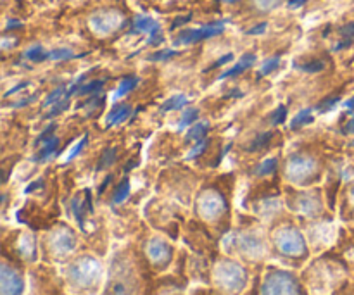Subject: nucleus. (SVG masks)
I'll use <instances>...</instances> for the list:
<instances>
[{"mask_svg": "<svg viewBox=\"0 0 354 295\" xmlns=\"http://www.w3.org/2000/svg\"><path fill=\"white\" fill-rule=\"evenodd\" d=\"M272 247L275 256L289 261V265L297 266L299 263L306 261L310 256V247L304 238L301 228L294 223L277 225L272 231Z\"/></svg>", "mask_w": 354, "mask_h": 295, "instance_id": "1", "label": "nucleus"}, {"mask_svg": "<svg viewBox=\"0 0 354 295\" xmlns=\"http://www.w3.org/2000/svg\"><path fill=\"white\" fill-rule=\"evenodd\" d=\"M68 285L78 294H93L102 282L104 266L95 256L78 254L66 266Z\"/></svg>", "mask_w": 354, "mask_h": 295, "instance_id": "2", "label": "nucleus"}, {"mask_svg": "<svg viewBox=\"0 0 354 295\" xmlns=\"http://www.w3.org/2000/svg\"><path fill=\"white\" fill-rule=\"evenodd\" d=\"M211 280L223 294L241 295L249 285V269L234 258H221L213 266Z\"/></svg>", "mask_w": 354, "mask_h": 295, "instance_id": "3", "label": "nucleus"}, {"mask_svg": "<svg viewBox=\"0 0 354 295\" xmlns=\"http://www.w3.org/2000/svg\"><path fill=\"white\" fill-rule=\"evenodd\" d=\"M227 252L239 256L249 263L263 261L268 254V242L263 237V234L256 228H241L235 230L225 242Z\"/></svg>", "mask_w": 354, "mask_h": 295, "instance_id": "4", "label": "nucleus"}, {"mask_svg": "<svg viewBox=\"0 0 354 295\" xmlns=\"http://www.w3.org/2000/svg\"><path fill=\"white\" fill-rule=\"evenodd\" d=\"M258 292V295H310V290L296 272L277 266L266 268Z\"/></svg>", "mask_w": 354, "mask_h": 295, "instance_id": "5", "label": "nucleus"}, {"mask_svg": "<svg viewBox=\"0 0 354 295\" xmlns=\"http://www.w3.org/2000/svg\"><path fill=\"white\" fill-rule=\"evenodd\" d=\"M102 295H138V276L128 256H114Z\"/></svg>", "mask_w": 354, "mask_h": 295, "instance_id": "6", "label": "nucleus"}, {"mask_svg": "<svg viewBox=\"0 0 354 295\" xmlns=\"http://www.w3.org/2000/svg\"><path fill=\"white\" fill-rule=\"evenodd\" d=\"M230 213V204L228 199L220 192V190H204L196 200V214L206 225L218 227L221 234L228 228L227 218Z\"/></svg>", "mask_w": 354, "mask_h": 295, "instance_id": "7", "label": "nucleus"}, {"mask_svg": "<svg viewBox=\"0 0 354 295\" xmlns=\"http://www.w3.org/2000/svg\"><path fill=\"white\" fill-rule=\"evenodd\" d=\"M76 249H78V237L68 225H57L45 237V252L55 261L69 258L73 252H76Z\"/></svg>", "mask_w": 354, "mask_h": 295, "instance_id": "8", "label": "nucleus"}, {"mask_svg": "<svg viewBox=\"0 0 354 295\" xmlns=\"http://www.w3.org/2000/svg\"><path fill=\"white\" fill-rule=\"evenodd\" d=\"M144 256L147 263L151 265L152 269L156 272H162L168 268L175 258V249L169 244L166 238L161 237H152L147 238L144 244Z\"/></svg>", "mask_w": 354, "mask_h": 295, "instance_id": "9", "label": "nucleus"}, {"mask_svg": "<svg viewBox=\"0 0 354 295\" xmlns=\"http://www.w3.org/2000/svg\"><path fill=\"white\" fill-rule=\"evenodd\" d=\"M317 164L313 159L304 158V155H294L289 162H287L286 175L296 185H310L315 178H317Z\"/></svg>", "mask_w": 354, "mask_h": 295, "instance_id": "10", "label": "nucleus"}, {"mask_svg": "<svg viewBox=\"0 0 354 295\" xmlns=\"http://www.w3.org/2000/svg\"><path fill=\"white\" fill-rule=\"evenodd\" d=\"M26 289L24 275L17 266L3 259L0 266V295H23Z\"/></svg>", "mask_w": 354, "mask_h": 295, "instance_id": "11", "label": "nucleus"}, {"mask_svg": "<svg viewBox=\"0 0 354 295\" xmlns=\"http://www.w3.org/2000/svg\"><path fill=\"white\" fill-rule=\"evenodd\" d=\"M290 209L301 216L318 218L324 213V204H322L318 193H303V196L294 197V200L290 202Z\"/></svg>", "mask_w": 354, "mask_h": 295, "instance_id": "12", "label": "nucleus"}, {"mask_svg": "<svg viewBox=\"0 0 354 295\" xmlns=\"http://www.w3.org/2000/svg\"><path fill=\"white\" fill-rule=\"evenodd\" d=\"M14 254L19 259L26 261L28 265H33L38 259V247H37V237L30 231H19L14 244Z\"/></svg>", "mask_w": 354, "mask_h": 295, "instance_id": "13", "label": "nucleus"}, {"mask_svg": "<svg viewBox=\"0 0 354 295\" xmlns=\"http://www.w3.org/2000/svg\"><path fill=\"white\" fill-rule=\"evenodd\" d=\"M225 28V21L223 23H213L207 24V26L199 28V30H189V31H182L178 38H175V45H190V44H197L201 40H206V38H213L216 35L223 33Z\"/></svg>", "mask_w": 354, "mask_h": 295, "instance_id": "14", "label": "nucleus"}, {"mask_svg": "<svg viewBox=\"0 0 354 295\" xmlns=\"http://www.w3.org/2000/svg\"><path fill=\"white\" fill-rule=\"evenodd\" d=\"M121 24V16L114 10H106V12H99L97 16L92 17V28L99 33H109V31L116 30Z\"/></svg>", "mask_w": 354, "mask_h": 295, "instance_id": "15", "label": "nucleus"}, {"mask_svg": "<svg viewBox=\"0 0 354 295\" xmlns=\"http://www.w3.org/2000/svg\"><path fill=\"white\" fill-rule=\"evenodd\" d=\"M130 114H131V107L128 106V104H120V106H116L109 113V116H107V120H106V126L113 128V126H116V124L123 123L124 120H128V116H130Z\"/></svg>", "mask_w": 354, "mask_h": 295, "instance_id": "16", "label": "nucleus"}, {"mask_svg": "<svg viewBox=\"0 0 354 295\" xmlns=\"http://www.w3.org/2000/svg\"><path fill=\"white\" fill-rule=\"evenodd\" d=\"M254 62H256V55H254V54H245L244 57H242L241 61H239L237 64L234 66V68L228 69V71H225V73H221L220 79L230 78V76H239V75H242V73H244L245 69L251 68V66L254 64Z\"/></svg>", "mask_w": 354, "mask_h": 295, "instance_id": "17", "label": "nucleus"}, {"mask_svg": "<svg viewBox=\"0 0 354 295\" xmlns=\"http://www.w3.org/2000/svg\"><path fill=\"white\" fill-rule=\"evenodd\" d=\"M57 147H59V138L57 137H52L50 140L45 142L44 145H41V151L38 152L37 155L33 158L35 162H44L47 161V159H50L52 155L57 154Z\"/></svg>", "mask_w": 354, "mask_h": 295, "instance_id": "18", "label": "nucleus"}, {"mask_svg": "<svg viewBox=\"0 0 354 295\" xmlns=\"http://www.w3.org/2000/svg\"><path fill=\"white\" fill-rule=\"evenodd\" d=\"M159 23H156L152 17L149 16H137L133 21V28H131V33H151Z\"/></svg>", "mask_w": 354, "mask_h": 295, "instance_id": "19", "label": "nucleus"}, {"mask_svg": "<svg viewBox=\"0 0 354 295\" xmlns=\"http://www.w3.org/2000/svg\"><path fill=\"white\" fill-rule=\"evenodd\" d=\"M209 131V123L207 121H203V123H196L190 126L189 133L185 135V140L187 142H199L203 140V138H206V133Z\"/></svg>", "mask_w": 354, "mask_h": 295, "instance_id": "20", "label": "nucleus"}, {"mask_svg": "<svg viewBox=\"0 0 354 295\" xmlns=\"http://www.w3.org/2000/svg\"><path fill=\"white\" fill-rule=\"evenodd\" d=\"M130 190H131L130 180L124 178L123 182H121L120 185L116 187V190H114V193H113V204H114V206H120V204H123L124 200L130 197Z\"/></svg>", "mask_w": 354, "mask_h": 295, "instance_id": "21", "label": "nucleus"}, {"mask_svg": "<svg viewBox=\"0 0 354 295\" xmlns=\"http://www.w3.org/2000/svg\"><path fill=\"white\" fill-rule=\"evenodd\" d=\"M116 154H118L116 147L106 149V151L102 152V155H100L99 162H97V171H102V169H109L111 166L114 164V161H116Z\"/></svg>", "mask_w": 354, "mask_h": 295, "instance_id": "22", "label": "nucleus"}, {"mask_svg": "<svg viewBox=\"0 0 354 295\" xmlns=\"http://www.w3.org/2000/svg\"><path fill=\"white\" fill-rule=\"evenodd\" d=\"M189 104V99L185 95H173L171 99L166 100L165 104L161 106V113H168V111H175V109H182Z\"/></svg>", "mask_w": 354, "mask_h": 295, "instance_id": "23", "label": "nucleus"}, {"mask_svg": "<svg viewBox=\"0 0 354 295\" xmlns=\"http://www.w3.org/2000/svg\"><path fill=\"white\" fill-rule=\"evenodd\" d=\"M137 85H138V78H135V76H128V78H124L123 82L120 83V86H118L114 99H120V97L128 95V93H130Z\"/></svg>", "mask_w": 354, "mask_h": 295, "instance_id": "24", "label": "nucleus"}, {"mask_svg": "<svg viewBox=\"0 0 354 295\" xmlns=\"http://www.w3.org/2000/svg\"><path fill=\"white\" fill-rule=\"evenodd\" d=\"M311 123H313V114H311V109H306V111H301L299 114H296V116L292 117V121H290V128L296 130V128L304 126V124H311Z\"/></svg>", "mask_w": 354, "mask_h": 295, "instance_id": "25", "label": "nucleus"}, {"mask_svg": "<svg viewBox=\"0 0 354 295\" xmlns=\"http://www.w3.org/2000/svg\"><path fill=\"white\" fill-rule=\"evenodd\" d=\"M277 166H279V161H277V159H266V161H263L261 164L256 168L254 175H258V176L273 175V173L277 171Z\"/></svg>", "mask_w": 354, "mask_h": 295, "instance_id": "26", "label": "nucleus"}, {"mask_svg": "<svg viewBox=\"0 0 354 295\" xmlns=\"http://www.w3.org/2000/svg\"><path fill=\"white\" fill-rule=\"evenodd\" d=\"M68 93V90H66V86H57L55 90H52L50 93H48L47 97H45V102H44V107H50V106H55V104L59 102V100L62 99V97Z\"/></svg>", "mask_w": 354, "mask_h": 295, "instance_id": "27", "label": "nucleus"}, {"mask_svg": "<svg viewBox=\"0 0 354 295\" xmlns=\"http://www.w3.org/2000/svg\"><path fill=\"white\" fill-rule=\"evenodd\" d=\"M197 117H199V111H197V109H187L185 113L182 114V120H180L178 130H183V128H187V126H192V124L196 123Z\"/></svg>", "mask_w": 354, "mask_h": 295, "instance_id": "28", "label": "nucleus"}, {"mask_svg": "<svg viewBox=\"0 0 354 295\" xmlns=\"http://www.w3.org/2000/svg\"><path fill=\"white\" fill-rule=\"evenodd\" d=\"M24 57L30 59V61L33 62H40V61H45V59H48V54H45L44 48H41L40 45H33L31 48H28Z\"/></svg>", "mask_w": 354, "mask_h": 295, "instance_id": "29", "label": "nucleus"}, {"mask_svg": "<svg viewBox=\"0 0 354 295\" xmlns=\"http://www.w3.org/2000/svg\"><path fill=\"white\" fill-rule=\"evenodd\" d=\"M104 83H106V79H93V82L86 83V85H80L78 92L76 93H80V95H88V93L97 92V90L102 88Z\"/></svg>", "mask_w": 354, "mask_h": 295, "instance_id": "30", "label": "nucleus"}, {"mask_svg": "<svg viewBox=\"0 0 354 295\" xmlns=\"http://www.w3.org/2000/svg\"><path fill=\"white\" fill-rule=\"evenodd\" d=\"M272 137H273L272 131H265V133H261V135H259V137H256V138H254V142H252V144L249 145L248 149H249V151H251V152L258 151V149L265 147V145L268 144L270 140H272Z\"/></svg>", "mask_w": 354, "mask_h": 295, "instance_id": "31", "label": "nucleus"}, {"mask_svg": "<svg viewBox=\"0 0 354 295\" xmlns=\"http://www.w3.org/2000/svg\"><path fill=\"white\" fill-rule=\"evenodd\" d=\"M344 218L348 220H354V187L348 190V196H346V202H344Z\"/></svg>", "mask_w": 354, "mask_h": 295, "instance_id": "32", "label": "nucleus"}, {"mask_svg": "<svg viewBox=\"0 0 354 295\" xmlns=\"http://www.w3.org/2000/svg\"><path fill=\"white\" fill-rule=\"evenodd\" d=\"M76 57L69 48H55V50L48 52V59L52 61H66V59H73Z\"/></svg>", "mask_w": 354, "mask_h": 295, "instance_id": "33", "label": "nucleus"}, {"mask_svg": "<svg viewBox=\"0 0 354 295\" xmlns=\"http://www.w3.org/2000/svg\"><path fill=\"white\" fill-rule=\"evenodd\" d=\"M68 107H69V95H68V93H66V95L62 97V99L59 100V102L55 104L54 107H52V111L47 114V117H55V116H59V114L64 113V111L68 109Z\"/></svg>", "mask_w": 354, "mask_h": 295, "instance_id": "34", "label": "nucleus"}, {"mask_svg": "<svg viewBox=\"0 0 354 295\" xmlns=\"http://www.w3.org/2000/svg\"><path fill=\"white\" fill-rule=\"evenodd\" d=\"M178 55V50H173V48H165V50H158L149 57V61H168V59Z\"/></svg>", "mask_w": 354, "mask_h": 295, "instance_id": "35", "label": "nucleus"}, {"mask_svg": "<svg viewBox=\"0 0 354 295\" xmlns=\"http://www.w3.org/2000/svg\"><path fill=\"white\" fill-rule=\"evenodd\" d=\"M324 68H325V62L322 61H311V62H306V64H296V69H299V71H304V73H318Z\"/></svg>", "mask_w": 354, "mask_h": 295, "instance_id": "36", "label": "nucleus"}, {"mask_svg": "<svg viewBox=\"0 0 354 295\" xmlns=\"http://www.w3.org/2000/svg\"><path fill=\"white\" fill-rule=\"evenodd\" d=\"M86 144H88V133H85V135H83V138H82V140H80V142H78V144H76V145H75V147H73V149H71V151H69V154H68V155H66V162L73 161V159H75V158H76V155H78V154H80V152H82V151H83V147H85V145H86Z\"/></svg>", "mask_w": 354, "mask_h": 295, "instance_id": "37", "label": "nucleus"}, {"mask_svg": "<svg viewBox=\"0 0 354 295\" xmlns=\"http://www.w3.org/2000/svg\"><path fill=\"white\" fill-rule=\"evenodd\" d=\"M279 64H280L279 57L268 59V61L261 66V69H259V76H266V75H270V73H273L277 68H279Z\"/></svg>", "mask_w": 354, "mask_h": 295, "instance_id": "38", "label": "nucleus"}, {"mask_svg": "<svg viewBox=\"0 0 354 295\" xmlns=\"http://www.w3.org/2000/svg\"><path fill=\"white\" fill-rule=\"evenodd\" d=\"M339 100H341V99H339V97H330V99H325L324 102L318 104L317 111H318V113H328V111L334 109V107L337 106Z\"/></svg>", "mask_w": 354, "mask_h": 295, "instance_id": "39", "label": "nucleus"}, {"mask_svg": "<svg viewBox=\"0 0 354 295\" xmlns=\"http://www.w3.org/2000/svg\"><path fill=\"white\" fill-rule=\"evenodd\" d=\"M286 120H287V107L279 106V109H277L272 116V126H279V124H282Z\"/></svg>", "mask_w": 354, "mask_h": 295, "instance_id": "40", "label": "nucleus"}, {"mask_svg": "<svg viewBox=\"0 0 354 295\" xmlns=\"http://www.w3.org/2000/svg\"><path fill=\"white\" fill-rule=\"evenodd\" d=\"M207 144H209V140H206V138H203V140L196 142V145H194L192 151L189 152V155H187V159H194V158H197V155H199V154H203V152L206 151Z\"/></svg>", "mask_w": 354, "mask_h": 295, "instance_id": "41", "label": "nucleus"}, {"mask_svg": "<svg viewBox=\"0 0 354 295\" xmlns=\"http://www.w3.org/2000/svg\"><path fill=\"white\" fill-rule=\"evenodd\" d=\"M54 131H55V124H50V126L45 128V130L41 131L40 137L37 138V142H35V145H37V147H38V145H44L45 142L50 140V138L54 137Z\"/></svg>", "mask_w": 354, "mask_h": 295, "instance_id": "42", "label": "nucleus"}, {"mask_svg": "<svg viewBox=\"0 0 354 295\" xmlns=\"http://www.w3.org/2000/svg\"><path fill=\"white\" fill-rule=\"evenodd\" d=\"M280 2H282V0H256V3H258L259 9H263V10L273 9V7L279 6Z\"/></svg>", "mask_w": 354, "mask_h": 295, "instance_id": "43", "label": "nucleus"}, {"mask_svg": "<svg viewBox=\"0 0 354 295\" xmlns=\"http://www.w3.org/2000/svg\"><path fill=\"white\" fill-rule=\"evenodd\" d=\"M190 19H192V16H190V14H189V16L176 17V19L173 21V24H171V30H176V28H178V26H183V24H185V23H189Z\"/></svg>", "mask_w": 354, "mask_h": 295, "instance_id": "44", "label": "nucleus"}, {"mask_svg": "<svg viewBox=\"0 0 354 295\" xmlns=\"http://www.w3.org/2000/svg\"><path fill=\"white\" fill-rule=\"evenodd\" d=\"M266 26H268V24H266V23H259V24H256L254 28H251V30L248 31V35H261V33H265Z\"/></svg>", "mask_w": 354, "mask_h": 295, "instance_id": "45", "label": "nucleus"}, {"mask_svg": "<svg viewBox=\"0 0 354 295\" xmlns=\"http://www.w3.org/2000/svg\"><path fill=\"white\" fill-rule=\"evenodd\" d=\"M38 189H44V180H37V182H33L30 187H26V190H24V192L31 193Z\"/></svg>", "mask_w": 354, "mask_h": 295, "instance_id": "46", "label": "nucleus"}, {"mask_svg": "<svg viewBox=\"0 0 354 295\" xmlns=\"http://www.w3.org/2000/svg\"><path fill=\"white\" fill-rule=\"evenodd\" d=\"M28 85H30V83H26V82L19 83V85H17V86H14V88H10L9 92H6V97H10V95H14V93L21 92V90H24V88H26Z\"/></svg>", "mask_w": 354, "mask_h": 295, "instance_id": "47", "label": "nucleus"}, {"mask_svg": "<svg viewBox=\"0 0 354 295\" xmlns=\"http://www.w3.org/2000/svg\"><path fill=\"white\" fill-rule=\"evenodd\" d=\"M232 59H234V55H232V54H227V55H223V57H221L220 61H216V62H214V64L211 66V68H220V66H223V64H227V62H230Z\"/></svg>", "mask_w": 354, "mask_h": 295, "instance_id": "48", "label": "nucleus"}, {"mask_svg": "<svg viewBox=\"0 0 354 295\" xmlns=\"http://www.w3.org/2000/svg\"><path fill=\"white\" fill-rule=\"evenodd\" d=\"M341 33L344 35V37H348V38H354V23H351V24H348V26H344L341 30Z\"/></svg>", "mask_w": 354, "mask_h": 295, "instance_id": "49", "label": "nucleus"}, {"mask_svg": "<svg viewBox=\"0 0 354 295\" xmlns=\"http://www.w3.org/2000/svg\"><path fill=\"white\" fill-rule=\"evenodd\" d=\"M37 99V95H31V97H28V99H23L21 100V102H16V104H12V107H24V106H28V104H31L33 102V100Z\"/></svg>", "mask_w": 354, "mask_h": 295, "instance_id": "50", "label": "nucleus"}, {"mask_svg": "<svg viewBox=\"0 0 354 295\" xmlns=\"http://www.w3.org/2000/svg\"><path fill=\"white\" fill-rule=\"evenodd\" d=\"M161 41H162V35L161 33L151 35V37H149V44H151V45H158V44H161Z\"/></svg>", "mask_w": 354, "mask_h": 295, "instance_id": "51", "label": "nucleus"}, {"mask_svg": "<svg viewBox=\"0 0 354 295\" xmlns=\"http://www.w3.org/2000/svg\"><path fill=\"white\" fill-rule=\"evenodd\" d=\"M306 3V0H289V7L290 9H299Z\"/></svg>", "mask_w": 354, "mask_h": 295, "instance_id": "52", "label": "nucleus"}, {"mask_svg": "<svg viewBox=\"0 0 354 295\" xmlns=\"http://www.w3.org/2000/svg\"><path fill=\"white\" fill-rule=\"evenodd\" d=\"M23 26V23H21V21H16V19H10L9 23H7V26H6V30L9 31V30H12V28H21Z\"/></svg>", "mask_w": 354, "mask_h": 295, "instance_id": "53", "label": "nucleus"}, {"mask_svg": "<svg viewBox=\"0 0 354 295\" xmlns=\"http://www.w3.org/2000/svg\"><path fill=\"white\" fill-rule=\"evenodd\" d=\"M344 133H354V116H353V120L349 121L348 124H346V128H344Z\"/></svg>", "mask_w": 354, "mask_h": 295, "instance_id": "54", "label": "nucleus"}, {"mask_svg": "<svg viewBox=\"0 0 354 295\" xmlns=\"http://www.w3.org/2000/svg\"><path fill=\"white\" fill-rule=\"evenodd\" d=\"M196 295H227V294H223L221 292V290H209V292H199V294H196Z\"/></svg>", "mask_w": 354, "mask_h": 295, "instance_id": "55", "label": "nucleus"}, {"mask_svg": "<svg viewBox=\"0 0 354 295\" xmlns=\"http://www.w3.org/2000/svg\"><path fill=\"white\" fill-rule=\"evenodd\" d=\"M346 107H348V109H354V99L346 100Z\"/></svg>", "mask_w": 354, "mask_h": 295, "instance_id": "56", "label": "nucleus"}, {"mask_svg": "<svg viewBox=\"0 0 354 295\" xmlns=\"http://www.w3.org/2000/svg\"><path fill=\"white\" fill-rule=\"evenodd\" d=\"M223 2H239V0H223Z\"/></svg>", "mask_w": 354, "mask_h": 295, "instance_id": "57", "label": "nucleus"}, {"mask_svg": "<svg viewBox=\"0 0 354 295\" xmlns=\"http://www.w3.org/2000/svg\"><path fill=\"white\" fill-rule=\"evenodd\" d=\"M351 145H353V147H354V142H353V144H351Z\"/></svg>", "mask_w": 354, "mask_h": 295, "instance_id": "58", "label": "nucleus"}]
</instances>
